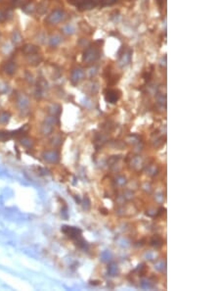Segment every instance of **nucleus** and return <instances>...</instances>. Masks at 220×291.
Listing matches in <instances>:
<instances>
[{"mask_svg": "<svg viewBox=\"0 0 220 291\" xmlns=\"http://www.w3.org/2000/svg\"><path fill=\"white\" fill-rule=\"evenodd\" d=\"M106 99L107 101L111 102V103H114L119 99V95L117 94L116 90H109L106 94Z\"/></svg>", "mask_w": 220, "mask_h": 291, "instance_id": "obj_1", "label": "nucleus"}]
</instances>
